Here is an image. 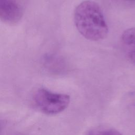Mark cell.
I'll list each match as a JSON object with an SVG mask.
<instances>
[{
    "mask_svg": "<svg viewBox=\"0 0 135 135\" xmlns=\"http://www.w3.org/2000/svg\"><path fill=\"white\" fill-rule=\"evenodd\" d=\"M74 22L80 34L91 41L104 39L108 27L100 6L91 1L80 3L74 11Z\"/></svg>",
    "mask_w": 135,
    "mask_h": 135,
    "instance_id": "6da1fadb",
    "label": "cell"
},
{
    "mask_svg": "<svg viewBox=\"0 0 135 135\" xmlns=\"http://www.w3.org/2000/svg\"><path fill=\"white\" fill-rule=\"evenodd\" d=\"M33 101L35 107L46 114H55L64 111L69 105L70 96L62 93L52 92L40 88L35 91Z\"/></svg>",
    "mask_w": 135,
    "mask_h": 135,
    "instance_id": "7a4b0ae2",
    "label": "cell"
},
{
    "mask_svg": "<svg viewBox=\"0 0 135 135\" xmlns=\"http://www.w3.org/2000/svg\"><path fill=\"white\" fill-rule=\"evenodd\" d=\"M23 7L20 0H0V20L4 23L14 24L22 19Z\"/></svg>",
    "mask_w": 135,
    "mask_h": 135,
    "instance_id": "3957f363",
    "label": "cell"
},
{
    "mask_svg": "<svg viewBox=\"0 0 135 135\" xmlns=\"http://www.w3.org/2000/svg\"><path fill=\"white\" fill-rule=\"evenodd\" d=\"M121 43L127 57L135 64V27L123 32L121 37Z\"/></svg>",
    "mask_w": 135,
    "mask_h": 135,
    "instance_id": "277c9868",
    "label": "cell"
},
{
    "mask_svg": "<svg viewBox=\"0 0 135 135\" xmlns=\"http://www.w3.org/2000/svg\"><path fill=\"white\" fill-rule=\"evenodd\" d=\"M85 135H122L117 130L109 127L99 126L90 129Z\"/></svg>",
    "mask_w": 135,
    "mask_h": 135,
    "instance_id": "5b68a950",
    "label": "cell"
},
{
    "mask_svg": "<svg viewBox=\"0 0 135 135\" xmlns=\"http://www.w3.org/2000/svg\"><path fill=\"white\" fill-rule=\"evenodd\" d=\"M124 1L127 2H135V0H124Z\"/></svg>",
    "mask_w": 135,
    "mask_h": 135,
    "instance_id": "8992f818",
    "label": "cell"
}]
</instances>
